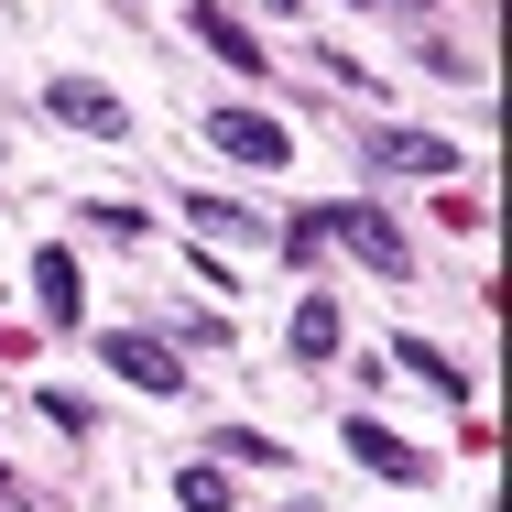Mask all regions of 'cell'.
Listing matches in <instances>:
<instances>
[{
	"mask_svg": "<svg viewBox=\"0 0 512 512\" xmlns=\"http://www.w3.org/2000/svg\"><path fill=\"white\" fill-rule=\"evenodd\" d=\"M207 142H218L229 164H295V131L262 120V109H207Z\"/></svg>",
	"mask_w": 512,
	"mask_h": 512,
	"instance_id": "1",
	"label": "cell"
},
{
	"mask_svg": "<svg viewBox=\"0 0 512 512\" xmlns=\"http://www.w3.org/2000/svg\"><path fill=\"white\" fill-rule=\"evenodd\" d=\"M109 371L142 382V393H175V382H186V360H175L164 338H131V327H109Z\"/></svg>",
	"mask_w": 512,
	"mask_h": 512,
	"instance_id": "2",
	"label": "cell"
},
{
	"mask_svg": "<svg viewBox=\"0 0 512 512\" xmlns=\"http://www.w3.org/2000/svg\"><path fill=\"white\" fill-rule=\"evenodd\" d=\"M44 109H55V120H77V131H120V120H131L99 77H55V88H44Z\"/></svg>",
	"mask_w": 512,
	"mask_h": 512,
	"instance_id": "3",
	"label": "cell"
},
{
	"mask_svg": "<svg viewBox=\"0 0 512 512\" xmlns=\"http://www.w3.org/2000/svg\"><path fill=\"white\" fill-rule=\"evenodd\" d=\"M197 33H207V55H218V66H240V77H273V66H262V44H251V22H229L218 0H197Z\"/></svg>",
	"mask_w": 512,
	"mask_h": 512,
	"instance_id": "4",
	"label": "cell"
},
{
	"mask_svg": "<svg viewBox=\"0 0 512 512\" xmlns=\"http://www.w3.org/2000/svg\"><path fill=\"white\" fill-rule=\"evenodd\" d=\"M371 164H393V175H447V164H458V142H436V131H382V142H371Z\"/></svg>",
	"mask_w": 512,
	"mask_h": 512,
	"instance_id": "5",
	"label": "cell"
},
{
	"mask_svg": "<svg viewBox=\"0 0 512 512\" xmlns=\"http://www.w3.org/2000/svg\"><path fill=\"white\" fill-rule=\"evenodd\" d=\"M33 295H44L55 327H77V262H66V251H33Z\"/></svg>",
	"mask_w": 512,
	"mask_h": 512,
	"instance_id": "6",
	"label": "cell"
},
{
	"mask_svg": "<svg viewBox=\"0 0 512 512\" xmlns=\"http://www.w3.org/2000/svg\"><path fill=\"white\" fill-rule=\"evenodd\" d=\"M349 458H371V469H393V480H414V469H425V458H414L404 436H382L371 414H349Z\"/></svg>",
	"mask_w": 512,
	"mask_h": 512,
	"instance_id": "7",
	"label": "cell"
},
{
	"mask_svg": "<svg viewBox=\"0 0 512 512\" xmlns=\"http://www.w3.org/2000/svg\"><path fill=\"white\" fill-rule=\"evenodd\" d=\"M295 349H306V360H338V306H327V295L295 306Z\"/></svg>",
	"mask_w": 512,
	"mask_h": 512,
	"instance_id": "8",
	"label": "cell"
},
{
	"mask_svg": "<svg viewBox=\"0 0 512 512\" xmlns=\"http://www.w3.org/2000/svg\"><path fill=\"white\" fill-rule=\"evenodd\" d=\"M197 240H262V229H251L229 197H197Z\"/></svg>",
	"mask_w": 512,
	"mask_h": 512,
	"instance_id": "9",
	"label": "cell"
},
{
	"mask_svg": "<svg viewBox=\"0 0 512 512\" xmlns=\"http://www.w3.org/2000/svg\"><path fill=\"white\" fill-rule=\"evenodd\" d=\"M186 512H229V480L218 469H186Z\"/></svg>",
	"mask_w": 512,
	"mask_h": 512,
	"instance_id": "10",
	"label": "cell"
},
{
	"mask_svg": "<svg viewBox=\"0 0 512 512\" xmlns=\"http://www.w3.org/2000/svg\"><path fill=\"white\" fill-rule=\"evenodd\" d=\"M284 512H316V502H284Z\"/></svg>",
	"mask_w": 512,
	"mask_h": 512,
	"instance_id": "11",
	"label": "cell"
}]
</instances>
